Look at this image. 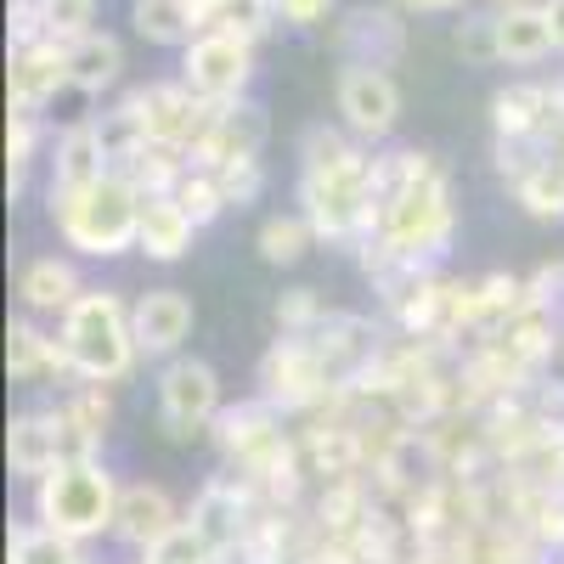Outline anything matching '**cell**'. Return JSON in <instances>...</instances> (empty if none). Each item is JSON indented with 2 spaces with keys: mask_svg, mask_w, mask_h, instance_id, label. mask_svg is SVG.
Instances as JSON below:
<instances>
[{
  "mask_svg": "<svg viewBox=\"0 0 564 564\" xmlns=\"http://www.w3.org/2000/svg\"><path fill=\"white\" fill-rule=\"evenodd\" d=\"M457 243L452 170L417 148H372V238L356 249L401 265H441Z\"/></svg>",
  "mask_w": 564,
  "mask_h": 564,
  "instance_id": "1",
  "label": "cell"
},
{
  "mask_svg": "<svg viewBox=\"0 0 564 564\" xmlns=\"http://www.w3.org/2000/svg\"><path fill=\"white\" fill-rule=\"evenodd\" d=\"M294 209L316 226V243L361 249L372 238V148L345 124H311L300 135Z\"/></svg>",
  "mask_w": 564,
  "mask_h": 564,
  "instance_id": "2",
  "label": "cell"
},
{
  "mask_svg": "<svg viewBox=\"0 0 564 564\" xmlns=\"http://www.w3.org/2000/svg\"><path fill=\"white\" fill-rule=\"evenodd\" d=\"M141 209L148 198L135 193V186L108 170L102 181L90 186H74V193H57V186H45V220H52L57 243L79 260H119L135 249L141 238Z\"/></svg>",
  "mask_w": 564,
  "mask_h": 564,
  "instance_id": "3",
  "label": "cell"
},
{
  "mask_svg": "<svg viewBox=\"0 0 564 564\" xmlns=\"http://www.w3.org/2000/svg\"><path fill=\"white\" fill-rule=\"evenodd\" d=\"M57 339L79 372V384H124L141 367L135 316L119 289H85L79 305L57 322Z\"/></svg>",
  "mask_w": 564,
  "mask_h": 564,
  "instance_id": "4",
  "label": "cell"
},
{
  "mask_svg": "<svg viewBox=\"0 0 564 564\" xmlns=\"http://www.w3.org/2000/svg\"><path fill=\"white\" fill-rule=\"evenodd\" d=\"M119 475L108 457H85V463H57L40 486H29V520L57 531L79 547L102 542L113 531V508H119Z\"/></svg>",
  "mask_w": 564,
  "mask_h": 564,
  "instance_id": "5",
  "label": "cell"
},
{
  "mask_svg": "<svg viewBox=\"0 0 564 564\" xmlns=\"http://www.w3.org/2000/svg\"><path fill=\"white\" fill-rule=\"evenodd\" d=\"M254 395H265L282 417H316V412H327L345 390L334 384V372L322 367V356H316V345L311 339H294V334H276L271 339V350L254 361Z\"/></svg>",
  "mask_w": 564,
  "mask_h": 564,
  "instance_id": "6",
  "label": "cell"
},
{
  "mask_svg": "<svg viewBox=\"0 0 564 564\" xmlns=\"http://www.w3.org/2000/svg\"><path fill=\"white\" fill-rule=\"evenodd\" d=\"M226 395H220V372L204 356H175L159 361V379H153V412H159V430L170 446H193L209 441L215 417H220Z\"/></svg>",
  "mask_w": 564,
  "mask_h": 564,
  "instance_id": "7",
  "label": "cell"
},
{
  "mask_svg": "<svg viewBox=\"0 0 564 564\" xmlns=\"http://www.w3.org/2000/svg\"><path fill=\"white\" fill-rule=\"evenodd\" d=\"M334 108L339 124L361 141V148H384L401 124V85L390 68H372V63H339L334 79Z\"/></svg>",
  "mask_w": 564,
  "mask_h": 564,
  "instance_id": "8",
  "label": "cell"
},
{
  "mask_svg": "<svg viewBox=\"0 0 564 564\" xmlns=\"http://www.w3.org/2000/svg\"><path fill=\"white\" fill-rule=\"evenodd\" d=\"M198 102L209 108H231L249 97L254 85V45L238 34H198L193 45L181 52V74H175Z\"/></svg>",
  "mask_w": 564,
  "mask_h": 564,
  "instance_id": "9",
  "label": "cell"
},
{
  "mask_svg": "<svg viewBox=\"0 0 564 564\" xmlns=\"http://www.w3.org/2000/svg\"><path fill=\"white\" fill-rule=\"evenodd\" d=\"M130 113L148 124V141H164V148H181L186 159H193V148L209 135L215 124V108L198 102L193 90H186L181 79H148V85H130L124 90Z\"/></svg>",
  "mask_w": 564,
  "mask_h": 564,
  "instance_id": "10",
  "label": "cell"
},
{
  "mask_svg": "<svg viewBox=\"0 0 564 564\" xmlns=\"http://www.w3.org/2000/svg\"><path fill=\"white\" fill-rule=\"evenodd\" d=\"M254 520H260V502H254V491H249L238 475H231V468L209 475V480L193 491V502H186V531H193L209 553L238 547V542L254 531Z\"/></svg>",
  "mask_w": 564,
  "mask_h": 564,
  "instance_id": "11",
  "label": "cell"
},
{
  "mask_svg": "<svg viewBox=\"0 0 564 564\" xmlns=\"http://www.w3.org/2000/svg\"><path fill=\"white\" fill-rule=\"evenodd\" d=\"M181 525H186V508H181L159 480H124V486H119V508H113L108 542L124 547L130 558H141V553L164 547Z\"/></svg>",
  "mask_w": 564,
  "mask_h": 564,
  "instance_id": "12",
  "label": "cell"
},
{
  "mask_svg": "<svg viewBox=\"0 0 564 564\" xmlns=\"http://www.w3.org/2000/svg\"><path fill=\"white\" fill-rule=\"evenodd\" d=\"M7 372H12V384H23V390H74L79 384V372H74V361H68V350H63V339H57V327H45L40 316H12V327H7Z\"/></svg>",
  "mask_w": 564,
  "mask_h": 564,
  "instance_id": "13",
  "label": "cell"
},
{
  "mask_svg": "<svg viewBox=\"0 0 564 564\" xmlns=\"http://www.w3.org/2000/svg\"><path fill=\"white\" fill-rule=\"evenodd\" d=\"M300 339V334H294ZM311 345H316V356H322V367L334 372V384L339 390H356L361 384V372L384 356V327L372 322V316H361V311H327V322L316 327V334H305Z\"/></svg>",
  "mask_w": 564,
  "mask_h": 564,
  "instance_id": "14",
  "label": "cell"
},
{
  "mask_svg": "<svg viewBox=\"0 0 564 564\" xmlns=\"http://www.w3.org/2000/svg\"><path fill=\"white\" fill-rule=\"evenodd\" d=\"M57 417V441H63V463H85V457H102L108 435L119 423V401L113 384H74L57 401H45Z\"/></svg>",
  "mask_w": 564,
  "mask_h": 564,
  "instance_id": "15",
  "label": "cell"
},
{
  "mask_svg": "<svg viewBox=\"0 0 564 564\" xmlns=\"http://www.w3.org/2000/svg\"><path fill=\"white\" fill-rule=\"evenodd\" d=\"M282 435H289V417H282L265 395H249V401H226L220 406L215 430H209V446H215L220 468H249Z\"/></svg>",
  "mask_w": 564,
  "mask_h": 564,
  "instance_id": "16",
  "label": "cell"
},
{
  "mask_svg": "<svg viewBox=\"0 0 564 564\" xmlns=\"http://www.w3.org/2000/svg\"><path fill=\"white\" fill-rule=\"evenodd\" d=\"M63 90H74L68 79V45L63 40H40V45H18L7 57V97L12 113H45Z\"/></svg>",
  "mask_w": 564,
  "mask_h": 564,
  "instance_id": "17",
  "label": "cell"
},
{
  "mask_svg": "<svg viewBox=\"0 0 564 564\" xmlns=\"http://www.w3.org/2000/svg\"><path fill=\"white\" fill-rule=\"evenodd\" d=\"M130 316H135V345H141V361H175L186 356V339H193V300L181 289H148L130 300Z\"/></svg>",
  "mask_w": 564,
  "mask_h": 564,
  "instance_id": "18",
  "label": "cell"
},
{
  "mask_svg": "<svg viewBox=\"0 0 564 564\" xmlns=\"http://www.w3.org/2000/svg\"><path fill=\"white\" fill-rule=\"evenodd\" d=\"M339 63H372V68H395L406 52V12L401 7H350L334 23Z\"/></svg>",
  "mask_w": 564,
  "mask_h": 564,
  "instance_id": "19",
  "label": "cell"
},
{
  "mask_svg": "<svg viewBox=\"0 0 564 564\" xmlns=\"http://www.w3.org/2000/svg\"><path fill=\"white\" fill-rule=\"evenodd\" d=\"M265 141H271V119H265V108L254 97H243V102H231V108H215V124L193 148V164H204V170L243 164V159H260L265 153Z\"/></svg>",
  "mask_w": 564,
  "mask_h": 564,
  "instance_id": "20",
  "label": "cell"
},
{
  "mask_svg": "<svg viewBox=\"0 0 564 564\" xmlns=\"http://www.w3.org/2000/svg\"><path fill=\"white\" fill-rule=\"evenodd\" d=\"M85 289L90 282L79 276L74 254H34L18 271V305H23V316H40V322H63Z\"/></svg>",
  "mask_w": 564,
  "mask_h": 564,
  "instance_id": "21",
  "label": "cell"
},
{
  "mask_svg": "<svg viewBox=\"0 0 564 564\" xmlns=\"http://www.w3.org/2000/svg\"><path fill=\"white\" fill-rule=\"evenodd\" d=\"M63 463V441H57V417L52 406H23L7 423V468L18 486H40L52 468Z\"/></svg>",
  "mask_w": 564,
  "mask_h": 564,
  "instance_id": "22",
  "label": "cell"
},
{
  "mask_svg": "<svg viewBox=\"0 0 564 564\" xmlns=\"http://www.w3.org/2000/svg\"><path fill=\"white\" fill-rule=\"evenodd\" d=\"M108 170H113V164H108L102 141H97V124H90V113H85V119H74V124L57 130V141H52V175H45V186L74 193V186L102 181Z\"/></svg>",
  "mask_w": 564,
  "mask_h": 564,
  "instance_id": "23",
  "label": "cell"
},
{
  "mask_svg": "<svg viewBox=\"0 0 564 564\" xmlns=\"http://www.w3.org/2000/svg\"><path fill=\"white\" fill-rule=\"evenodd\" d=\"M198 243V220L186 215L175 198H148V209H141V238H135V254L153 260V265H175L186 260Z\"/></svg>",
  "mask_w": 564,
  "mask_h": 564,
  "instance_id": "24",
  "label": "cell"
},
{
  "mask_svg": "<svg viewBox=\"0 0 564 564\" xmlns=\"http://www.w3.org/2000/svg\"><path fill=\"white\" fill-rule=\"evenodd\" d=\"M68 79H74L79 97L102 102L108 90L124 79V40L108 34V29H90L85 40H74L68 45Z\"/></svg>",
  "mask_w": 564,
  "mask_h": 564,
  "instance_id": "25",
  "label": "cell"
},
{
  "mask_svg": "<svg viewBox=\"0 0 564 564\" xmlns=\"http://www.w3.org/2000/svg\"><path fill=\"white\" fill-rule=\"evenodd\" d=\"M497 45H502V63H508V68H536V63H547L558 45H553V23H547V12H542V0H525V7L497 12Z\"/></svg>",
  "mask_w": 564,
  "mask_h": 564,
  "instance_id": "26",
  "label": "cell"
},
{
  "mask_svg": "<svg viewBox=\"0 0 564 564\" xmlns=\"http://www.w3.org/2000/svg\"><path fill=\"white\" fill-rule=\"evenodd\" d=\"M130 29L164 52H186L198 40V18L186 0H130Z\"/></svg>",
  "mask_w": 564,
  "mask_h": 564,
  "instance_id": "27",
  "label": "cell"
},
{
  "mask_svg": "<svg viewBox=\"0 0 564 564\" xmlns=\"http://www.w3.org/2000/svg\"><path fill=\"white\" fill-rule=\"evenodd\" d=\"M254 249H260L265 265H282V271H289V265H300V260L316 249V226H311L300 209H276V215L260 220Z\"/></svg>",
  "mask_w": 564,
  "mask_h": 564,
  "instance_id": "28",
  "label": "cell"
},
{
  "mask_svg": "<svg viewBox=\"0 0 564 564\" xmlns=\"http://www.w3.org/2000/svg\"><path fill=\"white\" fill-rule=\"evenodd\" d=\"M186 170H193V159H186L181 148H164V141H148V148H141L135 159L119 164V175L135 186L141 198H170Z\"/></svg>",
  "mask_w": 564,
  "mask_h": 564,
  "instance_id": "29",
  "label": "cell"
},
{
  "mask_svg": "<svg viewBox=\"0 0 564 564\" xmlns=\"http://www.w3.org/2000/svg\"><path fill=\"white\" fill-rule=\"evenodd\" d=\"M7 564H90V553L34 520H12L7 531Z\"/></svg>",
  "mask_w": 564,
  "mask_h": 564,
  "instance_id": "30",
  "label": "cell"
},
{
  "mask_svg": "<svg viewBox=\"0 0 564 564\" xmlns=\"http://www.w3.org/2000/svg\"><path fill=\"white\" fill-rule=\"evenodd\" d=\"M513 204H520L531 220H547V226L564 220V148H553L520 186H513Z\"/></svg>",
  "mask_w": 564,
  "mask_h": 564,
  "instance_id": "31",
  "label": "cell"
},
{
  "mask_svg": "<svg viewBox=\"0 0 564 564\" xmlns=\"http://www.w3.org/2000/svg\"><path fill=\"white\" fill-rule=\"evenodd\" d=\"M45 153V113H12L7 119V198L18 204L29 193V170Z\"/></svg>",
  "mask_w": 564,
  "mask_h": 564,
  "instance_id": "32",
  "label": "cell"
},
{
  "mask_svg": "<svg viewBox=\"0 0 564 564\" xmlns=\"http://www.w3.org/2000/svg\"><path fill=\"white\" fill-rule=\"evenodd\" d=\"M90 124H97V141H102V153H108L113 170H119L124 159H135L141 148H148V124L130 113L124 97H119L113 108H97V113H90Z\"/></svg>",
  "mask_w": 564,
  "mask_h": 564,
  "instance_id": "33",
  "label": "cell"
},
{
  "mask_svg": "<svg viewBox=\"0 0 564 564\" xmlns=\"http://www.w3.org/2000/svg\"><path fill=\"white\" fill-rule=\"evenodd\" d=\"M452 45L468 68H497L502 63V45H497V12H463L457 29H452Z\"/></svg>",
  "mask_w": 564,
  "mask_h": 564,
  "instance_id": "34",
  "label": "cell"
},
{
  "mask_svg": "<svg viewBox=\"0 0 564 564\" xmlns=\"http://www.w3.org/2000/svg\"><path fill=\"white\" fill-rule=\"evenodd\" d=\"M327 311H334V305H327L322 300V289H305V282H294V289H282L276 294V305H271V322H276V334H316V327L327 322Z\"/></svg>",
  "mask_w": 564,
  "mask_h": 564,
  "instance_id": "35",
  "label": "cell"
},
{
  "mask_svg": "<svg viewBox=\"0 0 564 564\" xmlns=\"http://www.w3.org/2000/svg\"><path fill=\"white\" fill-rule=\"evenodd\" d=\"M170 198L198 220V231H204V226H215V220L231 209V204H226V193H220V175H215V170H204V164L186 170V175H181V186H175Z\"/></svg>",
  "mask_w": 564,
  "mask_h": 564,
  "instance_id": "36",
  "label": "cell"
},
{
  "mask_svg": "<svg viewBox=\"0 0 564 564\" xmlns=\"http://www.w3.org/2000/svg\"><path fill=\"white\" fill-rule=\"evenodd\" d=\"M276 29V0H220V18L209 34H238L249 45H260Z\"/></svg>",
  "mask_w": 564,
  "mask_h": 564,
  "instance_id": "37",
  "label": "cell"
},
{
  "mask_svg": "<svg viewBox=\"0 0 564 564\" xmlns=\"http://www.w3.org/2000/svg\"><path fill=\"white\" fill-rule=\"evenodd\" d=\"M97 29V0H45V34L74 45Z\"/></svg>",
  "mask_w": 564,
  "mask_h": 564,
  "instance_id": "38",
  "label": "cell"
},
{
  "mask_svg": "<svg viewBox=\"0 0 564 564\" xmlns=\"http://www.w3.org/2000/svg\"><path fill=\"white\" fill-rule=\"evenodd\" d=\"M215 175H220V193H226L231 209H249V204H260V193H265V164H260V159L226 164V170H215Z\"/></svg>",
  "mask_w": 564,
  "mask_h": 564,
  "instance_id": "39",
  "label": "cell"
},
{
  "mask_svg": "<svg viewBox=\"0 0 564 564\" xmlns=\"http://www.w3.org/2000/svg\"><path fill=\"white\" fill-rule=\"evenodd\" d=\"M7 40H12V52H18V45L52 40V34H45V0H12V12H7Z\"/></svg>",
  "mask_w": 564,
  "mask_h": 564,
  "instance_id": "40",
  "label": "cell"
},
{
  "mask_svg": "<svg viewBox=\"0 0 564 564\" xmlns=\"http://www.w3.org/2000/svg\"><path fill=\"white\" fill-rule=\"evenodd\" d=\"M334 7L339 0H276V23L282 29H322V23H334Z\"/></svg>",
  "mask_w": 564,
  "mask_h": 564,
  "instance_id": "41",
  "label": "cell"
},
{
  "mask_svg": "<svg viewBox=\"0 0 564 564\" xmlns=\"http://www.w3.org/2000/svg\"><path fill=\"white\" fill-rule=\"evenodd\" d=\"M401 12H463V0H395Z\"/></svg>",
  "mask_w": 564,
  "mask_h": 564,
  "instance_id": "42",
  "label": "cell"
},
{
  "mask_svg": "<svg viewBox=\"0 0 564 564\" xmlns=\"http://www.w3.org/2000/svg\"><path fill=\"white\" fill-rule=\"evenodd\" d=\"M542 12L553 23V45H558V57H564V0H542Z\"/></svg>",
  "mask_w": 564,
  "mask_h": 564,
  "instance_id": "43",
  "label": "cell"
},
{
  "mask_svg": "<svg viewBox=\"0 0 564 564\" xmlns=\"http://www.w3.org/2000/svg\"><path fill=\"white\" fill-rule=\"evenodd\" d=\"M491 12H508V7H525V0H486Z\"/></svg>",
  "mask_w": 564,
  "mask_h": 564,
  "instance_id": "44",
  "label": "cell"
},
{
  "mask_svg": "<svg viewBox=\"0 0 564 564\" xmlns=\"http://www.w3.org/2000/svg\"><path fill=\"white\" fill-rule=\"evenodd\" d=\"M124 564H153V558H124Z\"/></svg>",
  "mask_w": 564,
  "mask_h": 564,
  "instance_id": "45",
  "label": "cell"
},
{
  "mask_svg": "<svg viewBox=\"0 0 564 564\" xmlns=\"http://www.w3.org/2000/svg\"><path fill=\"white\" fill-rule=\"evenodd\" d=\"M558 564H564V553H558Z\"/></svg>",
  "mask_w": 564,
  "mask_h": 564,
  "instance_id": "46",
  "label": "cell"
}]
</instances>
